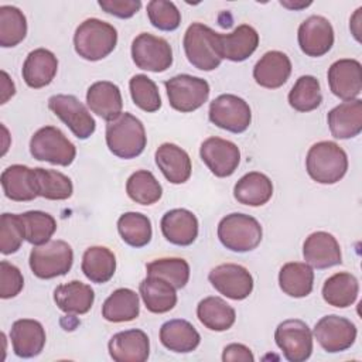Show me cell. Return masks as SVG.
<instances>
[{
	"label": "cell",
	"mask_w": 362,
	"mask_h": 362,
	"mask_svg": "<svg viewBox=\"0 0 362 362\" xmlns=\"http://www.w3.org/2000/svg\"><path fill=\"white\" fill-rule=\"evenodd\" d=\"M105 139L110 153L124 160L140 156L147 144L141 120L129 112H122L116 119L107 122Z\"/></svg>",
	"instance_id": "1"
},
{
	"label": "cell",
	"mask_w": 362,
	"mask_h": 362,
	"mask_svg": "<svg viewBox=\"0 0 362 362\" xmlns=\"http://www.w3.org/2000/svg\"><path fill=\"white\" fill-rule=\"evenodd\" d=\"M117 44L116 28L99 18L82 21L74 34L76 54L86 61H100L106 58Z\"/></svg>",
	"instance_id": "2"
},
{
	"label": "cell",
	"mask_w": 362,
	"mask_h": 362,
	"mask_svg": "<svg viewBox=\"0 0 362 362\" xmlns=\"http://www.w3.org/2000/svg\"><path fill=\"white\" fill-rule=\"evenodd\" d=\"M305 170L315 182L335 184L346 174L348 156L334 141H318L307 153Z\"/></svg>",
	"instance_id": "3"
},
{
	"label": "cell",
	"mask_w": 362,
	"mask_h": 362,
	"mask_svg": "<svg viewBox=\"0 0 362 362\" xmlns=\"http://www.w3.org/2000/svg\"><path fill=\"white\" fill-rule=\"evenodd\" d=\"M188 62L201 71H214L222 62L219 33L202 23H192L182 40Z\"/></svg>",
	"instance_id": "4"
},
{
	"label": "cell",
	"mask_w": 362,
	"mask_h": 362,
	"mask_svg": "<svg viewBox=\"0 0 362 362\" xmlns=\"http://www.w3.org/2000/svg\"><path fill=\"white\" fill-rule=\"evenodd\" d=\"M262 236L263 230L259 221L246 214H229L218 223V238L232 252L245 253L256 249L262 242Z\"/></svg>",
	"instance_id": "5"
},
{
	"label": "cell",
	"mask_w": 362,
	"mask_h": 362,
	"mask_svg": "<svg viewBox=\"0 0 362 362\" xmlns=\"http://www.w3.org/2000/svg\"><path fill=\"white\" fill-rule=\"evenodd\" d=\"M30 269L42 280L65 276L74 263V250L65 240H49L35 246L30 253Z\"/></svg>",
	"instance_id": "6"
},
{
	"label": "cell",
	"mask_w": 362,
	"mask_h": 362,
	"mask_svg": "<svg viewBox=\"0 0 362 362\" xmlns=\"http://www.w3.org/2000/svg\"><path fill=\"white\" fill-rule=\"evenodd\" d=\"M30 153L38 161L66 167L75 160L76 147L58 127L44 126L33 134Z\"/></svg>",
	"instance_id": "7"
},
{
	"label": "cell",
	"mask_w": 362,
	"mask_h": 362,
	"mask_svg": "<svg viewBox=\"0 0 362 362\" xmlns=\"http://www.w3.org/2000/svg\"><path fill=\"white\" fill-rule=\"evenodd\" d=\"M168 103L181 113H189L199 109L209 98V83L188 74L175 75L164 82Z\"/></svg>",
	"instance_id": "8"
},
{
	"label": "cell",
	"mask_w": 362,
	"mask_h": 362,
	"mask_svg": "<svg viewBox=\"0 0 362 362\" xmlns=\"http://www.w3.org/2000/svg\"><path fill=\"white\" fill-rule=\"evenodd\" d=\"M209 120L230 133H243L252 122V110L247 102L236 95L223 93L209 105Z\"/></svg>",
	"instance_id": "9"
},
{
	"label": "cell",
	"mask_w": 362,
	"mask_h": 362,
	"mask_svg": "<svg viewBox=\"0 0 362 362\" xmlns=\"http://www.w3.org/2000/svg\"><path fill=\"white\" fill-rule=\"evenodd\" d=\"M274 341L290 362H304L313 354V332L301 320L290 318L280 322L274 332Z\"/></svg>",
	"instance_id": "10"
},
{
	"label": "cell",
	"mask_w": 362,
	"mask_h": 362,
	"mask_svg": "<svg viewBox=\"0 0 362 362\" xmlns=\"http://www.w3.org/2000/svg\"><path fill=\"white\" fill-rule=\"evenodd\" d=\"M49 110L69 127L75 137L85 140L96 129V122L86 106L74 95H54L48 99Z\"/></svg>",
	"instance_id": "11"
},
{
	"label": "cell",
	"mask_w": 362,
	"mask_h": 362,
	"mask_svg": "<svg viewBox=\"0 0 362 362\" xmlns=\"http://www.w3.org/2000/svg\"><path fill=\"white\" fill-rule=\"evenodd\" d=\"M132 58L137 68L158 74L173 65V49L167 40L141 33L132 42Z\"/></svg>",
	"instance_id": "12"
},
{
	"label": "cell",
	"mask_w": 362,
	"mask_h": 362,
	"mask_svg": "<svg viewBox=\"0 0 362 362\" xmlns=\"http://www.w3.org/2000/svg\"><path fill=\"white\" fill-rule=\"evenodd\" d=\"M356 327L351 320L335 314L318 320L313 331L320 346L329 354L349 349L356 339Z\"/></svg>",
	"instance_id": "13"
},
{
	"label": "cell",
	"mask_w": 362,
	"mask_h": 362,
	"mask_svg": "<svg viewBox=\"0 0 362 362\" xmlns=\"http://www.w3.org/2000/svg\"><path fill=\"white\" fill-rule=\"evenodd\" d=\"M208 280L219 294L236 301L247 298L253 290L252 274L246 267L236 263H223L214 267Z\"/></svg>",
	"instance_id": "14"
},
{
	"label": "cell",
	"mask_w": 362,
	"mask_h": 362,
	"mask_svg": "<svg viewBox=\"0 0 362 362\" xmlns=\"http://www.w3.org/2000/svg\"><path fill=\"white\" fill-rule=\"evenodd\" d=\"M199 156L211 173L219 178L230 177L240 163L239 147L233 141L221 137H209L204 140L199 148Z\"/></svg>",
	"instance_id": "15"
},
{
	"label": "cell",
	"mask_w": 362,
	"mask_h": 362,
	"mask_svg": "<svg viewBox=\"0 0 362 362\" xmlns=\"http://www.w3.org/2000/svg\"><path fill=\"white\" fill-rule=\"evenodd\" d=\"M329 90L339 99H358L362 90V66L361 62L352 58H342L335 61L328 68Z\"/></svg>",
	"instance_id": "16"
},
{
	"label": "cell",
	"mask_w": 362,
	"mask_h": 362,
	"mask_svg": "<svg viewBox=\"0 0 362 362\" xmlns=\"http://www.w3.org/2000/svg\"><path fill=\"white\" fill-rule=\"evenodd\" d=\"M297 40L305 55L322 57L334 45V28L325 17L310 16L300 24Z\"/></svg>",
	"instance_id": "17"
},
{
	"label": "cell",
	"mask_w": 362,
	"mask_h": 362,
	"mask_svg": "<svg viewBox=\"0 0 362 362\" xmlns=\"http://www.w3.org/2000/svg\"><path fill=\"white\" fill-rule=\"evenodd\" d=\"M303 256L307 264L315 269H328L342 263L341 246L334 235L317 230L308 235L303 245Z\"/></svg>",
	"instance_id": "18"
},
{
	"label": "cell",
	"mask_w": 362,
	"mask_h": 362,
	"mask_svg": "<svg viewBox=\"0 0 362 362\" xmlns=\"http://www.w3.org/2000/svg\"><path fill=\"white\" fill-rule=\"evenodd\" d=\"M107 349L116 362H144L150 355V341L144 331L133 328L115 334Z\"/></svg>",
	"instance_id": "19"
},
{
	"label": "cell",
	"mask_w": 362,
	"mask_h": 362,
	"mask_svg": "<svg viewBox=\"0 0 362 362\" xmlns=\"http://www.w3.org/2000/svg\"><path fill=\"white\" fill-rule=\"evenodd\" d=\"M13 351L20 358H34L41 354L45 345V329L37 320L21 318L13 322L10 329Z\"/></svg>",
	"instance_id": "20"
},
{
	"label": "cell",
	"mask_w": 362,
	"mask_h": 362,
	"mask_svg": "<svg viewBox=\"0 0 362 362\" xmlns=\"http://www.w3.org/2000/svg\"><path fill=\"white\" fill-rule=\"evenodd\" d=\"M160 228L163 236L177 246H189L198 236V219L191 211L184 208L165 212L161 218Z\"/></svg>",
	"instance_id": "21"
},
{
	"label": "cell",
	"mask_w": 362,
	"mask_h": 362,
	"mask_svg": "<svg viewBox=\"0 0 362 362\" xmlns=\"http://www.w3.org/2000/svg\"><path fill=\"white\" fill-rule=\"evenodd\" d=\"M328 127L335 139L346 140L362 132V100L352 99L332 107L327 116Z\"/></svg>",
	"instance_id": "22"
},
{
	"label": "cell",
	"mask_w": 362,
	"mask_h": 362,
	"mask_svg": "<svg viewBox=\"0 0 362 362\" xmlns=\"http://www.w3.org/2000/svg\"><path fill=\"white\" fill-rule=\"evenodd\" d=\"M154 158L158 170L171 184H184L191 177V158L180 146L174 143H163L156 150Z\"/></svg>",
	"instance_id": "23"
},
{
	"label": "cell",
	"mask_w": 362,
	"mask_h": 362,
	"mask_svg": "<svg viewBox=\"0 0 362 362\" xmlns=\"http://www.w3.org/2000/svg\"><path fill=\"white\" fill-rule=\"evenodd\" d=\"M58 71V59L49 49L37 48L31 51L21 68V75L27 86L40 89L52 82Z\"/></svg>",
	"instance_id": "24"
},
{
	"label": "cell",
	"mask_w": 362,
	"mask_h": 362,
	"mask_svg": "<svg viewBox=\"0 0 362 362\" xmlns=\"http://www.w3.org/2000/svg\"><path fill=\"white\" fill-rule=\"evenodd\" d=\"M291 74V61L281 51H267L255 65L253 78L257 85L267 89L283 86Z\"/></svg>",
	"instance_id": "25"
},
{
	"label": "cell",
	"mask_w": 362,
	"mask_h": 362,
	"mask_svg": "<svg viewBox=\"0 0 362 362\" xmlns=\"http://www.w3.org/2000/svg\"><path fill=\"white\" fill-rule=\"evenodd\" d=\"M86 103L95 115L107 122L116 119L123 109L120 89L109 81H98L92 83L86 92Z\"/></svg>",
	"instance_id": "26"
},
{
	"label": "cell",
	"mask_w": 362,
	"mask_h": 362,
	"mask_svg": "<svg viewBox=\"0 0 362 362\" xmlns=\"http://www.w3.org/2000/svg\"><path fill=\"white\" fill-rule=\"evenodd\" d=\"M54 301L65 314L82 315L92 308L95 291L89 284L79 280H72L57 286L54 290Z\"/></svg>",
	"instance_id": "27"
},
{
	"label": "cell",
	"mask_w": 362,
	"mask_h": 362,
	"mask_svg": "<svg viewBox=\"0 0 362 362\" xmlns=\"http://www.w3.org/2000/svg\"><path fill=\"white\" fill-rule=\"evenodd\" d=\"M0 181L4 195L11 201L27 202L38 197L34 168L23 164H13L1 173Z\"/></svg>",
	"instance_id": "28"
},
{
	"label": "cell",
	"mask_w": 362,
	"mask_h": 362,
	"mask_svg": "<svg viewBox=\"0 0 362 362\" xmlns=\"http://www.w3.org/2000/svg\"><path fill=\"white\" fill-rule=\"evenodd\" d=\"M259 45V34L249 24L238 25L229 34H219L221 55L233 62L247 59Z\"/></svg>",
	"instance_id": "29"
},
{
	"label": "cell",
	"mask_w": 362,
	"mask_h": 362,
	"mask_svg": "<svg viewBox=\"0 0 362 362\" xmlns=\"http://www.w3.org/2000/svg\"><path fill=\"white\" fill-rule=\"evenodd\" d=\"M160 342L173 352L187 354L197 349L201 342V335L189 321L174 318L161 325Z\"/></svg>",
	"instance_id": "30"
},
{
	"label": "cell",
	"mask_w": 362,
	"mask_h": 362,
	"mask_svg": "<svg viewBox=\"0 0 362 362\" xmlns=\"http://www.w3.org/2000/svg\"><path fill=\"white\" fill-rule=\"evenodd\" d=\"M273 195L272 180L259 171H250L240 177L233 187V197L239 204L249 206H262Z\"/></svg>",
	"instance_id": "31"
},
{
	"label": "cell",
	"mask_w": 362,
	"mask_h": 362,
	"mask_svg": "<svg viewBox=\"0 0 362 362\" xmlns=\"http://www.w3.org/2000/svg\"><path fill=\"white\" fill-rule=\"evenodd\" d=\"M139 293L146 308L154 314H164L177 304L175 288L164 279L147 276L139 284Z\"/></svg>",
	"instance_id": "32"
},
{
	"label": "cell",
	"mask_w": 362,
	"mask_h": 362,
	"mask_svg": "<svg viewBox=\"0 0 362 362\" xmlns=\"http://www.w3.org/2000/svg\"><path fill=\"white\" fill-rule=\"evenodd\" d=\"M140 314L139 294L132 288L115 290L102 305V317L109 322H129Z\"/></svg>",
	"instance_id": "33"
},
{
	"label": "cell",
	"mask_w": 362,
	"mask_h": 362,
	"mask_svg": "<svg viewBox=\"0 0 362 362\" xmlns=\"http://www.w3.org/2000/svg\"><path fill=\"white\" fill-rule=\"evenodd\" d=\"M81 269L88 280L103 284L109 281L116 272V256L106 246H90L82 256Z\"/></svg>",
	"instance_id": "34"
},
{
	"label": "cell",
	"mask_w": 362,
	"mask_h": 362,
	"mask_svg": "<svg viewBox=\"0 0 362 362\" xmlns=\"http://www.w3.org/2000/svg\"><path fill=\"white\" fill-rule=\"evenodd\" d=\"M279 286L281 291L290 297H307L314 286L313 267L301 262L286 263L279 272Z\"/></svg>",
	"instance_id": "35"
},
{
	"label": "cell",
	"mask_w": 362,
	"mask_h": 362,
	"mask_svg": "<svg viewBox=\"0 0 362 362\" xmlns=\"http://www.w3.org/2000/svg\"><path fill=\"white\" fill-rule=\"evenodd\" d=\"M197 317L205 328L221 332L229 329L235 324L236 313L235 308L221 297L209 296L198 303Z\"/></svg>",
	"instance_id": "36"
},
{
	"label": "cell",
	"mask_w": 362,
	"mask_h": 362,
	"mask_svg": "<svg viewBox=\"0 0 362 362\" xmlns=\"http://www.w3.org/2000/svg\"><path fill=\"white\" fill-rule=\"evenodd\" d=\"M359 294L358 279L348 273L339 272L328 277L322 286V298L327 304L337 308L352 305Z\"/></svg>",
	"instance_id": "37"
},
{
	"label": "cell",
	"mask_w": 362,
	"mask_h": 362,
	"mask_svg": "<svg viewBox=\"0 0 362 362\" xmlns=\"http://www.w3.org/2000/svg\"><path fill=\"white\" fill-rule=\"evenodd\" d=\"M35 187L38 197L51 201H62L71 198L74 192L72 181L68 175L48 168H34Z\"/></svg>",
	"instance_id": "38"
},
{
	"label": "cell",
	"mask_w": 362,
	"mask_h": 362,
	"mask_svg": "<svg viewBox=\"0 0 362 362\" xmlns=\"http://www.w3.org/2000/svg\"><path fill=\"white\" fill-rule=\"evenodd\" d=\"M117 230L123 242L132 247L148 245L153 236L150 219L140 212H124L120 215L117 219Z\"/></svg>",
	"instance_id": "39"
},
{
	"label": "cell",
	"mask_w": 362,
	"mask_h": 362,
	"mask_svg": "<svg viewBox=\"0 0 362 362\" xmlns=\"http://www.w3.org/2000/svg\"><path fill=\"white\" fill-rule=\"evenodd\" d=\"M126 192L132 201L140 205H153L163 195V187L151 171H134L126 182Z\"/></svg>",
	"instance_id": "40"
},
{
	"label": "cell",
	"mask_w": 362,
	"mask_h": 362,
	"mask_svg": "<svg viewBox=\"0 0 362 362\" xmlns=\"http://www.w3.org/2000/svg\"><path fill=\"white\" fill-rule=\"evenodd\" d=\"M322 102L321 86L315 76L303 75L288 92V105L297 112H311Z\"/></svg>",
	"instance_id": "41"
},
{
	"label": "cell",
	"mask_w": 362,
	"mask_h": 362,
	"mask_svg": "<svg viewBox=\"0 0 362 362\" xmlns=\"http://www.w3.org/2000/svg\"><path fill=\"white\" fill-rule=\"evenodd\" d=\"M147 276H156L168 281L175 290L184 288L189 280V264L181 257H161L146 266Z\"/></svg>",
	"instance_id": "42"
},
{
	"label": "cell",
	"mask_w": 362,
	"mask_h": 362,
	"mask_svg": "<svg viewBox=\"0 0 362 362\" xmlns=\"http://www.w3.org/2000/svg\"><path fill=\"white\" fill-rule=\"evenodd\" d=\"M27 35V18L14 6L0 7V45L10 48L18 45Z\"/></svg>",
	"instance_id": "43"
},
{
	"label": "cell",
	"mask_w": 362,
	"mask_h": 362,
	"mask_svg": "<svg viewBox=\"0 0 362 362\" xmlns=\"http://www.w3.org/2000/svg\"><path fill=\"white\" fill-rule=\"evenodd\" d=\"M20 216L24 223L25 240L31 245L40 246L49 242L57 230V221L47 212L27 211Z\"/></svg>",
	"instance_id": "44"
},
{
	"label": "cell",
	"mask_w": 362,
	"mask_h": 362,
	"mask_svg": "<svg viewBox=\"0 0 362 362\" xmlns=\"http://www.w3.org/2000/svg\"><path fill=\"white\" fill-rule=\"evenodd\" d=\"M129 89L132 99L137 107L147 113L157 112L161 107V98L158 88L153 79L147 75L139 74L129 81Z\"/></svg>",
	"instance_id": "45"
},
{
	"label": "cell",
	"mask_w": 362,
	"mask_h": 362,
	"mask_svg": "<svg viewBox=\"0 0 362 362\" xmlns=\"http://www.w3.org/2000/svg\"><path fill=\"white\" fill-rule=\"evenodd\" d=\"M25 239L24 223L20 214H3L0 219V252L16 253Z\"/></svg>",
	"instance_id": "46"
},
{
	"label": "cell",
	"mask_w": 362,
	"mask_h": 362,
	"mask_svg": "<svg viewBox=\"0 0 362 362\" xmlns=\"http://www.w3.org/2000/svg\"><path fill=\"white\" fill-rule=\"evenodd\" d=\"M147 16L151 25L161 31H174L181 24V13L173 1H167V0L148 1Z\"/></svg>",
	"instance_id": "47"
},
{
	"label": "cell",
	"mask_w": 362,
	"mask_h": 362,
	"mask_svg": "<svg viewBox=\"0 0 362 362\" xmlns=\"http://www.w3.org/2000/svg\"><path fill=\"white\" fill-rule=\"evenodd\" d=\"M24 287V277L20 269L7 260L0 263V297L3 300L13 298Z\"/></svg>",
	"instance_id": "48"
},
{
	"label": "cell",
	"mask_w": 362,
	"mask_h": 362,
	"mask_svg": "<svg viewBox=\"0 0 362 362\" xmlns=\"http://www.w3.org/2000/svg\"><path fill=\"white\" fill-rule=\"evenodd\" d=\"M99 7L117 18H130L141 7L140 0H99Z\"/></svg>",
	"instance_id": "49"
},
{
	"label": "cell",
	"mask_w": 362,
	"mask_h": 362,
	"mask_svg": "<svg viewBox=\"0 0 362 362\" xmlns=\"http://www.w3.org/2000/svg\"><path fill=\"white\" fill-rule=\"evenodd\" d=\"M222 361L223 362H236V361H242V362H253L255 356L252 354V351L243 345V344H229L223 348V354H222Z\"/></svg>",
	"instance_id": "50"
},
{
	"label": "cell",
	"mask_w": 362,
	"mask_h": 362,
	"mask_svg": "<svg viewBox=\"0 0 362 362\" xmlns=\"http://www.w3.org/2000/svg\"><path fill=\"white\" fill-rule=\"evenodd\" d=\"M16 93L14 82L10 79L6 71H1V105H4L10 98H13Z\"/></svg>",
	"instance_id": "51"
},
{
	"label": "cell",
	"mask_w": 362,
	"mask_h": 362,
	"mask_svg": "<svg viewBox=\"0 0 362 362\" xmlns=\"http://www.w3.org/2000/svg\"><path fill=\"white\" fill-rule=\"evenodd\" d=\"M361 13H362V7H359L355 11V14L351 18V24H349V28H351V31H352V34H354L356 41H361V20H362L361 18Z\"/></svg>",
	"instance_id": "52"
},
{
	"label": "cell",
	"mask_w": 362,
	"mask_h": 362,
	"mask_svg": "<svg viewBox=\"0 0 362 362\" xmlns=\"http://www.w3.org/2000/svg\"><path fill=\"white\" fill-rule=\"evenodd\" d=\"M280 4L284 6V7H287V8H291V10H293V8H294V10H298V8H303V7H308L311 3L308 1V3H301V4H296V3H294V4H288V3H286V1H280Z\"/></svg>",
	"instance_id": "53"
}]
</instances>
